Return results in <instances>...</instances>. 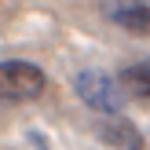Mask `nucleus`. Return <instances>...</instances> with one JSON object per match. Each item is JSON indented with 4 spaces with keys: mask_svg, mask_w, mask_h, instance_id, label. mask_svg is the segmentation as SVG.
I'll return each mask as SVG.
<instances>
[{
    "mask_svg": "<svg viewBox=\"0 0 150 150\" xmlns=\"http://www.w3.org/2000/svg\"><path fill=\"white\" fill-rule=\"evenodd\" d=\"M73 92L95 114H121L125 103H128V92H125L121 77H110L103 70H81L73 77Z\"/></svg>",
    "mask_w": 150,
    "mask_h": 150,
    "instance_id": "1",
    "label": "nucleus"
},
{
    "mask_svg": "<svg viewBox=\"0 0 150 150\" xmlns=\"http://www.w3.org/2000/svg\"><path fill=\"white\" fill-rule=\"evenodd\" d=\"M44 88H48V77L37 62H26V59L0 62V99L4 103H29L44 95Z\"/></svg>",
    "mask_w": 150,
    "mask_h": 150,
    "instance_id": "2",
    "label": "nucleus"
},
{
    "mask_svg": "<svg viewBox=\"0 0 150 150\" xmlns=\"http://www.w3.org/2000/svg\"><path fill=\"white\" fill-rule=\"evenodd\" d=\"M95 139L103 146H110V150H146V139L139 132V125L121 117V114H99Z\"/></svg>",
    "mask_w": 150,
    "mask_h": 150,
    "instance_id": "3",
    "label": "nucleus"
},
{
    "mask_svg": "<svg viewBox=\"0 0 150 150\" xmlns=\"http://www.w3.org/2000/svg\"><path fill=\"white\" fill-rule=\"evenodd\" d=\"M103 15L128 33H150V4L146 0H103Z\"/></svg>",
    "mask_w": 150,
    "mask_h": 150,
    "instance_id": "4",
    "label": "nucleus"
},
{
    "mask_svg": "<svg viewBox=\"0 0 150 150\" xmlns=\"http://www.w3.org/2000/svg\"><path fill=\"white\" fill-rule=\"evenodd\" d=\"M121 84H125L128 95L150 99V59H139V62L125 66V70H121Z\"/></svg>",
    "mask_w": 150,
    "mask_h": 150,
    "instance_id": "5",
    "label": "nucleus"
}]
</instances>
